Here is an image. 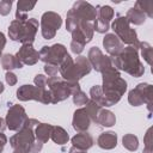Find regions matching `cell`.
<instances>
[{
    "label": "cell",
    "instance_id": "cell-1",
    "mask_svg": "<svg viewBox=\"0 0 153 153\" xmlns=\"http://www.w3.org/2000/svg\"><path fill=\"white\" fill-rule=\"evenodd\" d=\"M110 59L116 69L124 71L131 76L139 78L145 73L143 65L141 63L139 57V48L128 45L123 48L118 55L112 56Z\"/></svg>",
    "mask_w": 153,
    "mask_h": 153
},
{
    "label": "cell",
    "instance_id": "cell-2",
    "mask_svg": "<svg viewBox=\"0 0 153 153\" xmlns=\"http://www.w3.org/2000/svg\"><path fill=\"white\" fill-rule=\"evenodd\" d=\"M91 65L85 56H78L75 61L72 60L71 55L68 54L66 59L59 67V72L63 80L71 82H78L84 75L91 72Z\"/></svg>",
    "mask_w": 153,
    "mask_h": 153
},
{
    "label": "cell",
    "instance_id": "cell-3",
    "mask_svg": "<svg viewBox=\"0 0 153 153\" xmlns=\"http://www.w3.org/2000/svg\"><path fill=\"white\" fill-rule=\"evenodd\" d=\"M97 18V10L91 4L86 1H76L72 8L67 12L66 29L72 32L80 22H91L93 23Z\"/></svg>",
    "mask_w": 153,
    "mask_h": 153
},
{
    "label": "cell",
    "instance_id": "cell-4",
    "mask_svg": "<svg viewBox=\"0 0 153 153\" xmlns=\"http://www.w3.org/2000/svg\"><path fill=\"white\" fill-rule=\"evenodd\" d=\"M47 86L48 91L51 97V103L56 104L59 102H62L67 99L69 96L74 94L80 90L79 82H71L61 79L60 76H48L47 79Z\"/></svg>",
    "mask_w": 153,
    "mask_h": 153
},
{
    "label": "cell",
    "instance_id": "cell-5",
    "mask_svg": "<svg viewBox=\"0 0 153 153\" xmlns=\"http://www.w3.org/2000/svg\"><path fill=\"white\" fill-rule=\"evenodd\" d=\"M39 122L35 118H27V121L25 122L24 127L18 130L17 134H14L11 139H10V143L12 146V148H23L25 149L27 153H30L32 145L36 141L35 134H33V129L38 124Z\"/></svg>",
    "mask_w": 153,
    "mask_h": 153
},
{
    "label": "cell",
    "instance_id": "cell-6",
    "mask_svg": "<svg viewBox=\"0 0 153 153\" xmlns=\"http://www.w3.org/2000/svg\"><path fill=\"white\" fill-rule=\"evenodd\" d=\"M102 92H103V106H112L115 105L123 93L127 90V82L121 76L111 80V81H103Z\"/></svg>",
    "mask_w": 153,
    "mask_h": 153
},
{
    "label": "cell",
    "instance_id": "cell-7",
    "mask_svg": "<svg viewBox=\"0 0 153 153\" xmlns=\"http://www.w3.org/2000/svg\"><path fill=\"white\" fill-rule=\"evenodd\" d=\"M111 29L114 30L115 35L117 36V38L122 42L126 43L128 45L139 48V39H137V35L136 31L134 29L130 27V24L128 23L126 17L118 16L111 24Z\"/></svg>",
    "mask_w": 153,
    "mask_h": 153
},
{
    "label": "cell",
    "instance_id": "cell-8",
    "mask_svg": "<svg viewBox=\"0 0 153 153\" xmlns=\"http://www.w3.org/2000/svg\"><path fill=\"white\" fill-rule=\"evenodd\" d=\"M67 55L68 53L66 47L59 43L51 47L44 45L39 50V60H42L45 65H53V66H56L57 68L60 67V65L62 63V61L66 59Z\"/></svg>",
    "mask_w": 153,
    "mask_h": 153
},
{
    "label": "cell",
    "instance_id": "cell-9",
    "mask_svg": "<svg viewBox=\"0 0 153 153\" xmlns=\"http://www.w3.org/2000/svg\"><path fill=\"white\" fill-rule=\"evenodd\" d=\"M17 98L19 100L26 102V100H38L43 104L51 103V97L48 90L41 88L33 85H23L17 90Z\"/></svg>",
    "mask_w": 153,
    "mask_h": 153
},
{
    "label": "cell",
    "instance_id": "cell-10",
    "mask_svg": "<svg viewBox=\"0 0 153 153\" xmlns=\"http://www.w3.org/2000/svg\"><path fill=\"white\" fill-rule=\"evenodd\" d=\"M62 24V19L61 16L48 11L45 13H43L42 18H41V31H42V36L45 39H51L55 37L56 31L61 27Z\"/></svg>",
    "mask_w": 153,
    "mask_h": 153
},
{
    "label": "cell",
    "instance_id": "cell-11",
    "mask_svg": "<svg viewBox=\"0 0 153 153\" xmlns=\"http://www.w3.org/2000/svg\"><path fill=\"white\" fill-rule=\"evenodd\" d=\"M152 96H153V92H152V86L149 84H139L135 88H133L129 92L128 102L134 106H139L145 103L151 110Z\"/></svg>",
    "mask_w": 153,
    "mask_h": 153
},
{
    "label": "cell",
    "instance_id": "cell-12",
    "mask_svg": "<svg viewBox=\"0 0 153 153\" xmlns=\"http://www.w3.org/2000/svg\"><path fill=\"white\" fill-rule=\"evenodd\" d=\"M26 121H27V115L24 108L20 105H12L8 109L6 118H5L6 127L10 130H14V131L20 130L24 127Z\"/></svg>",
    "mask_w": 153,
    "mask_h": 153
},
{
    "label": "cell",
    "instance_id": "cell-13",
    "mask_svg": "<svg viewBox=\"0 0 153 153\" xmlns=\"http://www.w3.org/2000/svg\"><path fill=\"white\" fill-rule=\"evenodd\" d=\"M96 10H97V18L93 22V29L97 32L104 33V32H106L109 30L110 20L114 18V14H115L114 10L108 5L97 6Z\"/></svg>",
    "mask_w": 153,
    "mask_h": 153
},
{
    "label": "cell",
    "instance_id": "cell-14",
    "mask_svg": "<svg viewBox=\"0 0 153 153\" xmlns=\"http://www.w3.org/2000/svg\"><path fill=\"white\" fill-rule=\"evenodd\" d=\"M91 67H93L96 71L103 73L104 71L109 69L110 67H114L110 56H105L99 48L92 47L88 51V57H87Z\"/></svg>",
    "mask_w": 153,
    "mask_h": 153
},
{
    "label": "cell",
    "instance_id": "cell-15",
    "mask_svg": "<svg viewBox=\"0 0 153 153\" xmlns=\"http://www.w3.org/2000/svg\"><path fill=\"white\" fill-rule=\"evenodd\" d=\"M38 20L35 18H29L25 22H23L19 42H22L23 44H32L38 30Z\"/></svg>",
    "mask_w": 153,
    "mask_h": 153
},
{
    "label": "cell",
    "instance_id": "cell-16",
    "mask_svg": "<svg viewBox=\"0 0 153 153\" xmlns=\"http://www.w3.org/2000/svg\"><path fill=\"white\" fill-rule=\"evenodd\" d=\"M17 59L22 62V65L32 66L39 60V53L35 50L32 44H23L22 48L16 54Z\"/></svg>",
    "mask_w": 153,
    "mask_h": 153
},
{
    "label": "cell",
    "instance_id": "cell-17",
    "mask_svg": "<svg viewBox=\"0 0 153 153\" xmlns=\"http://www.w3.org/2000/svg\"><path fill=\"white\" fill-rule=\"evenodd\" d=\"M90 123H91V120H90V116H88L87 111L85 110V108H80V109L75 110L72 124L76 131H79V133L86 131L90 127Z\"/></svg>",
    "mask_w": 153,
    "mask_h": 153
},
{
    "label": "cell",
    "instance_id": "cell-18",
    "mask_svg": "<svg viewBox=\"0 0 153 153\" xmlns=\"http://www.w3.org/2000/svg\"><path fill=\"white\" fill-rule=\"evenodd\" d=\"M103 45L106 49V51L111 55V57L118 55L122 51V49L124 48L123 47V43L117 38V36L115 33H108V35H105V37L103 39Z\"/></svg>",
    "mask_w": 153,
    "mask_h": 153
},
{
    "label": "cell",
    "instance_id": "cell-19",
    "mask_svg": "<svg viewBox=\"0 0 153 153\" xmlns=\"http://www.w3.org/2000/svg\"><path fill=\"white\" fill-rule=\"evenodd\" d=\"M72 143H73V147L86 151V149H88L93 146V139L88 133L81 131V133L75 134L72 137Z\"/></svg>",
    "mask_w": 153,
    "mask_h": 153
},
{
    "label": "cell",
    "instance_id": "cell-20",
    "mask_svg": "<svg viewBox=\"0 0 153 153\" xmlns=\"http://www.w3.org/2000/svg\"><path fill=\"white\" fill-rule=\"evenodd\" d=\"M97 145L103 149H112L117 145V135L114 131H106L102 133L98 136Z\"/></svg>",
    "mask_w": 153,
    "mask_h": 153
},
{
    "label": "cell",
    "instance_id": "cell-21",
    "mask_svg": "<svg viewBox=\"0 0 153 153\" xmlns=\"http://www.w3.org/2000/svg\"><path fill=\"white\" fill-rule=\"evenodd\" d=\"M51 129H53V126L51 124H48V123H38L36 127H35V130H33V134H35V137L37 141L42 142V143H45L50 135H51Z\"/></svg>",
    "mask_w": 153,
    "mask_h": 153
},
{
    "label": "cell",
    "instance_id": "cell-22",
    "mask_svg": "<svg viewBox=\"0 0 153 153\" xmlns=\"http://www.w3.org/2000/svg\"><path fill=\"white\" fill-rule=\"evenodd\" d=\"M36 6V1H26L20 0L17 4V12H16V19L17 20H26L27 19V12H30Z\"/></svg>",
    "mask_w": 153,
    "mask_h": 153
},
{
    "label": "cell",
    "instance_id": "cell-23",
    "mask_svg": "<svg viewBox=\"0 0 153 153\" xmlns=\"http://www.w3.org/2000/svg\"><path fill=\"white\" fill-rule=\"evenodd\" d=\"M126 18L128 20L129 24H134V25H141L142 23H145L146 20V16L142 11H140L136 7H131L128 10Z\"/></svg>",
    "mask_w": 153,
    "mask_h": 153
},
{
    "label": "cell",
    "instance_id": "cell-24",
    "mask_svg": "<svg viewBox=\"0 0 153 153\" xmlns=\"http://www.w3.org/2000/svg\"><path fill=\"white\" fill-rule=\"evenodd\" d=\"M115 122H116L115 115L111 111L105 110V109L102 108V110L98 114V117H97V122L96 123L99 124V126H103V127H111V126L115 124Z\"/></svg>",
    "mask_w": 153,
    "mask_h": 153
},
{
    "label": "cell",
    "instance_id": "cell-25",
    "mask_svg": "<svg viewBox=\"0 0 153 153\" xmlns=\"http://www.w3.org/2000/svg\"><path fill=\"white\" fill-rule=\"evenodd\" d=\"M1 65L4 69L11 71L13 68H22L23 65L22 62L17 59L16 55H11V54H5L4 56H1Z\"/></svg>",
    "mask_w": 153,
    "mask_h": 153
},
{
    "label": "cell",
    "instance_id": "cell-26",
    "mask_svg": "<svg viewBox=\"0 0 153 153\" xmlns=\"http://www.w3.org/2000/svg\"><path fill=\"white\" fill-rule=\"evenodd\" d=\"M50 137H51V140H53L55 143H57V145H65V143L68 141V139H69L67 131H66L62 127H57V126H56V127H53Z\"/></svg>",
    "mask_w": 153,
    "mask_h": 153
},
{
    "label": "cell",
    "instance_id": "cell-27",
    "mask_svg": "<svg viewBox=\"0 0 153 153\" xmlns=\"http://www.w3.org/2000/svg\"><path fill=\"white\" fill-rule=\"evenodd\" d=\"M122 142H123V147L127 148L128 151L133 152V151H136L137 147H139V141H137V137L133 134H127L123 136L122 139Z\"/></svg>",
    "mask_w": 153,
    "mask_h": 153
},
{
    "label": "cell",
    "instance_id": "cell-28",
    "mask_svg": "<svg viewBox=\"0 0 153 153\" xmlns=\"http://www.w3.org/2000/svg\"><path fill=\"white\" fill-rule=\"evenodd\" d=\"M139 49H140V51H141L142 57L146 60V62H147L148 65H151V63H152V54H153L152 47H151L147 42H140V43H139Z\"/></svg>",
    "mask_w": 153,
    "mask_h": 153
},
{
    "label": "cell",
    "instance_id": "cell-29",
    "mask_svg": "<svg viewBox=\"0 0 153 153\" xmlns=\"http://www.w3.org/2000/svg\"><path fill=\"white\" fill-rule=\"evenodd\" d=\"M136 8H139L140 11H142L145 13V16L147 17H153V4L151 1H136L135 6Z\"/></svg>",
    "mask_w": 153,
    "mask_h": 153
},
{
    "label": "cell",
    "instance_id": "cell-30",
    "mask_svg": "<svg viewBox=\"0 0 153 153\" xmlns=\"http://www.w3.org/2000/svg\"><path fill=\"white\" fill-rule=\"evenodd\" d=\"M72 96H73V102H74V104H76V105H85V104L88 102V98H87L86 93H84L81 90H79L78 92H75V93L72 94Z\"/></svg>",
    "mask_w": 153,
    "mask_h": 153
},
{
    "label": "cell",
    "instance_id": "cell-31",
    "mask_svg": "<svg viewBox=\"0 0 153 153\" xmlns=\"http://www.w3.org/2000/svg\"><path fill=\"white\" fill-rule=\"evenodd\" d=\"M12 1L11 0H2L0 1V14L1 16H7L11 11L12 7Z\"/></svg>",
    "mask_w": 153,
    "mask_h": 153
},
{
    "label": "cell",
    "instance_id": "cell-32",
    "mask_svg": "<svg viewBox=\"0 0 153 153\" xmlns=\"http://www.w3.org/2000/svg\"><path fill=\"white\" fill-rule=\"evenodd\" d=\"M47 76L43 75V74H37L36 78H35V84L37 87H41V88H45L47 87Z\"/></svg>",
    "mask_w": 153,
    "mask_h": 153
},
{
    "label": "cell",
    "instance_id": "cell-33",
    "mask_svg": "<svg viewBox=\"0 0 153 153\" xmlns=\"http://www.w3.org/2000/svg\"><path fill=\"white\" fill-rule=\"evenodd\" d=\"M145 142H146V148H145L143 153H152V152H153V148H152L151 129H148V130H147V134H146V139H145Z\"/></svg>",
    "mask_w": 153,
    "mask_h": 153
},
{
    "label": "cell",
    "instance_id": "cell-34",
    "mask_svg": "<svg viewBox=\"0 0 153 153\" xmlns=\"http://www.w3.org/2000/svg\"><path fill=\"white\" fill-rule=\"evenodd\" d=\"M44 71L48 74V76H55L57 74V72H59V68L56 66H53V65H45L44 66Z\"/></svg>",
    "mask_w": 153,
    "mask_h": 153
},
{
    "label": "cell",
    "instance_id": "cell-35",
    "mask_svg": "<svg viewBox=\"0 0 153 153\" xmlns=\"http://www.w3.org/2000/svg\"><path fill=\"white\" fill-rule=\"evenodd\" d=\"M5 78H6V82L10 85V86H13V85H16L17 84V76H16V74H13L11 71H8L7 73H6V75H5Z\"/></svg>",
    "mask_w": 153,
    "mask_h": 153
},
{
    "label": "cell",
    "instance_id": "cell-36",
    "mask_svg": "<svg viewBox=\"0 0 153 153\" xmlns=\"http://www.w3.org/2000/svg\"><path fill=\"white\" fill-rule=\"evenodd\" d=\"M6 142H7V137H6V135H5L4 133H0V153L2 152V149H4L5 145H6Z\"/></svg>",
    "mask_w": 153,
    "mask_h": 153
},
{
    "label": "cell",
    "instance_id": "cell-37",
    "mask_svg": "<svg viewBox=\"0 0 153 153\" xmlns=\"http://www.w3.org/2000/svg\"><path fill=\"white\" fill-rule=\"evenodd\" d=\"M6 45V38H5V35L2 32H0V59H1V51L2 49L5 48Z\"/></svg>",
    "mask_w": 153,
    "mask_h": 153
},
{
    "label": "cell",
    "instance_id": "cell-38",
    "mask_svg": "<svg viewBox=\"0 0 153 153\" xmlns=\"http://www.w3.org/2000/svg\"><path fill=\"white\" fill-rule=\"evenodd\" d=\"M69 153H86V151H84V149H80V148H76V147H73V146H72V148L69 149Z\"/></svg>",
    "mask_w": 153,
    "mask_h": 153
},
{
    "label": "cell",
    "instance_id": "cell-39",
    "mask_svg": "<svg viewBox=\"0 0 153 153\" xmlns=\"http://www.w3.org/2000/svg\"><path fill=\"white\" fill-rule=\"evenodd\" d=\"M5 128H7V127H6V122L0 117V133H2V130H4Z\"/></svg>",
    "mask_w": 153,
    "mask_h": 153
},
{
    "label": "cell",
    "instance_id": "cell-40",
    "mask_svg": "<svg viewBox=\"0 0 153 153\" xmlns=\"http://www.w3.org/2000/svg\"><path fill=\"white\" fill-rule=\"evenodd\" d=\"M13 153H27V152L25 149H23V148H14Z\"/></svg>",
    "mask_w": 153,
    "mask_h": 153
},
{
    "label": "cell",
    "instance_id": "cell-41",
    "mask_svg": "<svg viewBox=\"0 0 153 153\" xmlns=\"http://www.w3.org/2000/svg\"><path fill=\"white\" fill-rule=\"evenodd\" d=\"M2 91H4V85H2V82L0 81V93H1Z\"/></svg>",
    "mask_w": 153,
    "mask_h": 153
}]
</instances>
